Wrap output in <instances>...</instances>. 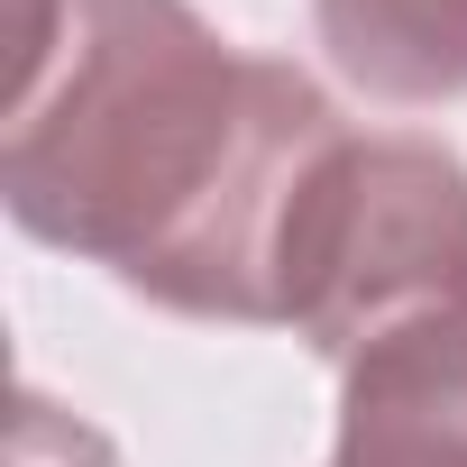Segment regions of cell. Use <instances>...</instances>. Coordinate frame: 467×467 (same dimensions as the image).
Segmentation results:
<instances>
[{"label": "cell", "mask_w": 467, "mask_h": 467, "mask_svg": "<svg viewBox=\"0 0 467 467\" xmlns=\"http://www.w3.org/2000/svg\"><path fill=\"white\" fill-rule=\"evenodd\" d=\"M467 312V165L440 138H348L294 266L285 330L348 367L358 348Z\"/></svg>", "instance_id": "obj_2"}, {"label": "cell", "mask_w": 467, "mask_h": 467, "mask_svg": "<svg viewBox=\"0 0 467 467\" xmlns=\"http://www.w3.org/2000/svg\"><path fill=\"white\" fill-rule=\"evenodd\" d=\"M10 467H119V449L92 421H74L65 403H47L28 385L19 394V421H10Z\"/></svg>", "instance_id": "obj_5"}, {"label": "cell", "mask_w": 467, "mask_h": 467, "mask_svg": "<svg viewBox=\"0 0 467 467\" xmlns=\"http://www.w3.org/2000/svg\"><path fill=\"white\" fill-rule=\"evenodd\" d=\"M348 138L303 65L239 56L192 0H19L0 202L156 312L285 330Z\"/></svg>", "instance_id": "obj_1"}, {"label": "cell", "mask_w": 467, "mask_h": 467, "mask_svg": "<svg viewBox=\"0 0 467 467\" xmlns=\"http://www.w3.org/2000/svg\"><path fill=\"white\" fill-rule=\"evenodd\" d=\"M339 467H467V312L412 321L339 367Z\"/></svg>", "instance_id": "obj_3"}, {"label": "cell", "mask_w": 467, "mask_h": 467, "mask_svg": "<svg viewBox=\"0 0 467 467\" xmlns=\"http://www.w3.org/2000/svg\"><path fill=\"white\" fill-rule=\"evenodd\" d=\"M330 65L394 110L467 92V0H312Z\"/></svg>", "instance_id": "obj_4"}]
</instances>
